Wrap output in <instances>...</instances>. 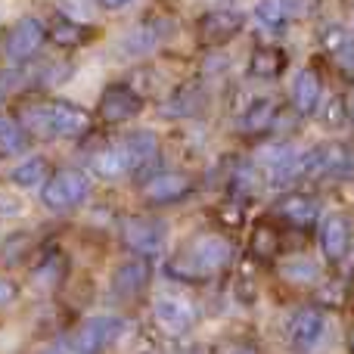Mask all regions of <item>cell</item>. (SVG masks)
Masks as SVG:
<instances>
[{"label":"cell","mask_w":354,"mask_h":354,"mask_svg":"<svg viewBox=\"0 0 354 354\" xmlns=\"http://www.w3.org/2000/svg\"><path fill=\"white\" fill-rule=\"evenodd\" d=\"M239 31H243V16L236 10H212L196 22V35L205 47H221V44L233 41Z\"/></svg>","instance_id":"9"},{"label":"cell","mask_w":354,"mask_h":354,"mask_svg":"<svg viewBox=\"0 0 354 354\" xmlns=\"http://www.w3.org/2000/svg\"><path fill=\"white\" fill-rule=\"evenodd\" d=\"M0 143H3V156H16L28 147V131L16 122V118H3L0 128Z\"/></svg>","instance_id":"28"},{"label":"cell","mask_w":354,"mask_h":354,"mask_svg":"<svg viewBox=\"0 0 354 354\" xmlns=\"http://www.w3.org/2000/svg\"><path fill=\"white\" fill-rule=\"evenodd\" d=\"M122 243L134 255H156L165 243V224L156 218H128L122 224Z\"/></svg>","instance_id":"7"},{"label":"cell","mask_w":354,"mask_h":354,"mask_svg":"<svg viewBox=\"0 0 354 354\" xmlns=\"http://www.w3.org/2000/svg\"><path fill=\"white\" fill-rule=\"evenodd\" d=\"M236 128H239V134H245V137L268 134L270 128H277V106L270 103V100H255V103H249L243 109Z\"/></svg>","instance_id":"16"},{"label":"cell","mask_w":354,"mask_h":354,"mask_svg":"<svg viewBox=\"0 0 354 354\" xmlns=\"http://www.w3.org/2000/svg\"><path fill=\"white\" fill-rule=\"evenodd\" d=\"M258 162H261V168L268 171V177L274 183H289L299 174H305V153L299 156L292 147H286V143H277V147L261 149V153H258Z\"/></svg>","instance_id":"10"},{"label":"cell","mask_w":354,"mask_h":354,"mask_svg":"<svg viewBox=\"0 0 354 354\" xmlns=\"http://www.w3.org/2000/svg\"><path fill=\"white\" fill-rule=\"evenodd\" d=\"M345 118H348V106H345V100H326V106L320 109V122L330 124V128H342Z\"/></svg>","instance_id":"31"},{"label":"cell","mask_w":354,"mask_h":354,"mask_svg":"<svg viewBox=\"0 0 354 354\" xmlns=\"http://www.w3.org/2000/svg\"><path fill=\"white\" fill-rule=\"evenodd\" d=\"M280 274L286 277L289 283H295V286H308V283H314L320 277V268H317V261H311V258L295 255V258H289V261H283Z\"/></svg>","instance_id":"26"},{"label":"cell","mask_w":354,"mask_h":354,"mask_svg":"<svg viewBox=\"0 0 354 354\" xmlns=\"http://www.w3.org/2000/svg\"><path fill=\"white\" fill-rule=\"evenodd\" d=\"M153 317L168 336H183L193 326V308L177 295H159L153 305Z\"/></svg>","instance_id":"13"},{"label":"cell","mask_w":354,"mask_h":354,"mask_svg":"<svg viewBox=\"0 0 354 354\" xmlns=\"http://www.w3.org/2000/svg\"><path fill=\"white\" fill-rule=\"evenodd\" d=\"M22 249H28V236H25V233H12V236L6 239V245H3V258L6 261H16V255Z\"/></svg>","instance_id":"33"},{"label":"cell","mask_w":354,"mask_h":354,"mask_svg":"<svg viewBox=\"0 0 354 354\" xmlns=\"http://www.w3.org/2000/svg\"><path fill=\"white\" fill-rule=\"evenodd\" d=\"M118 44H122V53H128V56H147V53H153L156 44H159V31L149 28V25H137V28H131Z\"/></svg>","instance_id":"25"},{"label":"cell","mask_w":354,"mask_h":354,"mask_svg":"<svg viewBox=\"0 0 354 354\" xmlns=\"http://www.w3.org/2000/svg\"><path fill=\"white\" fill-rule=\"evenodd\" d=\"M348 348H351V354H354V330H351V336H348Z\"/></svg>","instance_id":"38"},{"label":"cell","mask_w":354,"mask_h":354,"mask_svg":"<svg viewBox=\"0 0 354 354\" xmlns=\"http://www.w3.org/2000/svg\"><path fill=\"white\" fill-rule=\"evenodd\" d=\"M143 109V100L140 93H134L128 84H109L100 97V106H97V115L109 124H118V122H128L134 118L137 112Z\"/></svg>","instance_id":"11"},{"label":"cell","mask_w":354,"mask_h":354,"mask_svg":"<svg viewBox=\"0 0 354 354\" xmlns=\"http://www.w3.org/2000/svg\"><path fill=\"white\" fill-rule=\"evenodd\" d=\"M10 301H12V283L3 280V305H10Z\"/></svg>","instance_id":"36"},{"label":"cell","mask_w":354,"mask_h":354,"mask_svg":"<svg viewBox=\"0 0 354 354\" xmlns=\"http://www.w3.org/2000/svg\"><path fill=\"white\" fill-rule=\"evenodd\" d=\"M286 68V53L280 47H270V44H261V47L252 50L249 56V72L255 78H277Z\"/></svg>","instance_id":"22"},{"label":"cell","mask_w":354,"mask_h":354,"mask_svg":"<svg viewBox=\"0 0 354 354\" xmlns=\"http://www.w3.org/2000/svg\"><path fill=\"white\" fill-rule=\"evenodd\" d=\"M320 97H324V87H320L317 72L301 68V72L292 78V106L301 112V115H308V112H314L320 106Z\"/></svg>","instance_id":"19"},{"label":"cell","mask_w":354,"mask_h":354,"mask_svg":"<svg viewBox=\"0 0 354 354\" xmlns=\"http://www.w3.org/2000/svg\"><path fill=\"white\" fill-rule=\"evenodd\" d=\"M252 252H255L258 258H270L277 249V230L270 224H258L255 230H252Z\"/></svg>","instance_id":"29"},{"label":"cell","mask_w":354,"mask_h":354,"mask_svg":"<svg viewBox=\"0 0 354 354\" xmlns=\"http://www.w3.org/2000/svg\"><path fill=\"white\" fill-rule=\"evenodd\" d=\"M345 106H348V118L354 122V91L348 93V97H345Z\"/></svg>","instance_id":"37"},{"label":"cell","mask_w":354,"mask_h":354,"mask_svg":"<svg viewBox=\"0 0 354 354\" xmlns=\"http://www.w3.org/2000/svg\"><path fill=\"white\" fill-rule=\"evenodd\" d=\"M324 333H326V317L317 311V308H299L286 324L289 348L295 354H311L320 345Z\"/></svg>","instance_id":"4"},{"label":"cell","mask_w":354,"mask_h":354,"mask_svg":"<svg viewBox=\"0 0 354 354\" xmlns=\"http://www.w3.org/2000/svg\"><path fill=\"white\" fill-rule=\"evenodd\" d=\"M91 168L100 177H109V180H115V177L134 171V165H131V156H128V149H124L122 143H115V147H106V149H100V153H93Z\"/></svg>","instance_id":"20"},{"label":"cell","mask_w":354,"mask_h":354,"mask_svg":"<svg viewBox=\"0 0 354 354\" xmlns=\"http://www.w3.org/2000/svg\"><path fill=\"white\" fill-rule=\"evenodd\" d=\"M233 193L239 196H255L258 193V168L255 165H239L233 171Z\"/></svg>","instance_id":"30"},{"label":"cell","mask_w":354,"mask_h":354,"mask_svg":"<svg viewBox=\"0 0 354 354\" xmlns=\"http://www.w3.org/2000/svg\"><path fill=\"white\" fill-rule=\"evenodd\" d=\"M193 193V177L183 171H162L143 183V199L149 205H174Z\"/></svg>","instance_id":"8"},{"label":"cell","mask_w":354,"mask_h":354,"mask_svg":"<svg viewBox=\"0 0 354 354\" xmlns=\"http://www.w3.org/2000/svg\"><path fill=\"white\" fill-rule=\"evenodd\" d=\"M122 147L128 149L134 171H143V168L159 162V137H156L153 131H131L122 140Z\"/></svg>","instance_id":"17"},{"label":"cell","mask_w":354,"mask_h":354,"mask_svg":"<svg viewBox=\"0 0 354 354\" xmlns=\"http://www.w3.org/2000/svg\"><path fill=\"white\" fill-rule=\"evenodd\" d=\"M50 41L56 47H84V44L93 41V28L84 25L81 19H72V16H56L50 22Z\"/></svg>","instance_id":"18"},{"label":"cell","mask_w":354,"mask_h":354,"mask_svg":"<svg viewBox=\"0 0 354 354\" xmlns=\"http://www.w3.org/2000/svg\"><path fill=\"white\" fill-rule=\"evenodd\" d=\"M47 37H50V28H44L41 19L25 16V19H19L10 31H6L3 50H6V56H10V59L25 62V59H31V56L44 47V41H47Z\"/></svg>","instance_id":"5"},{"label":"cell","mask_w":354,"mask_h":354,"mask_svg":"<svg viewBox=\"0 0 354 354\" xmlns=\"http://www.w3.org/2000/svg\"><path fill=\"white\" fill-rule=\"evenodd\" d=\"M50 112H53V134L56 137H81L91 128V118L81 106L66 103V100H53L50 103Z\"/></svg>","instance_id":"15"},{"label":"cell","mask_w":354,"mask_h":354,"mask_svg":"<svg viewBox=\"0 0 354 354\" xmlns=\"http://www.w3.org/2000/svg\"><path fill=\"white\" fill-rule=\"evenodd\" d=\"M56 280H59V261H53V264H41V268L35 270V283H37L41 289L56 286Z\"/></svg>","instance_id":"32"},{"label":"cell","mask_w":354,"mask_h":354,"mask_svg":"<svg viewBox=\"0 0 354 354\" xmlns=\"http://www.w3.org/2000/svg\"><path fill=\"white\" fill-rule=\"evenodd\" d=\"M149 286V264L143 258H128L122 261L115 270H112V280H109V289L118 295V299L131 301Z\"/></svg>","instance_id":"12"},{"label":"cell","mask_w":354,"mask_h":354,"mask_svg":"<svg viewBox=\"0 0 354 354\" xmlns=\"http://www.w3.org/2000/svg\"><path fill=\"white\" fill-rule=\"evenodd\" d=\"M230 258H233V245L227 243L224 236H218V233H208V236H199L187 252H180V255L174 258L171 274L189 277V280H196V277H212V274H218V270H224L227 264H230Z\"/></svg>","instance_id":"1"},{"label":"cell","mask_w":354,"mask_h":354,"mask_svg":"<svg viewBox=\"0 0 354 354\" xmlns=\"http://www.w3.org/2000/svg\"><path fill=\"white\" fill-rule=\"evenodd\" d=\"M19 124H22L28 134L37 137H56L53 134V112H50V103H28L19 112Z\"/></svg>","instance_id":"23"},{"label":"cell","mask_w":354,"mask_h":354,"mask_svg":"<svg viewBox=\"0 0 354 354\" xmlns=\"http://www.w3.org/2000/svg\"><path fill=\"white\" fill-rule=\"evenodd\" d=\"M277 214L292 227H311L314 221H317V202L308 199V196H299V193L283 196L280 205H277Z\"/></svg>","instance_id":"21"},{"label":"cell","mask_w":354,"mask_h":354,"mask_svg":"<svg viewBox=\"0 0 354 354\" xmlns=\"http://www.w3.org/2000/svg\"><path fill=\"white\" fill-rule=\"evenodd\" d=\"M124 330H128L124 317H118V314H97V317H87L78 326L68 348L75 354H103L124 336Z\"/></svg>","instance_id":"2"},{"label":"cell","mask_w":354,"mask_h":354,"mask_svg":"<svg viewBox=\"0 0 354 354\" xmlns=\"http://www.w3.org/2000/svg\"><path fill=\"white\" fill-rule=\"evenodd\" d=\"M255 19L270 31H280L286 25L289 12H286V0H258L255 3Z\"/></svg>","instance_id":"27"},{"label":"cell","mask_w":354,"mask_h":354,"mask_svg":"<svg viewBox=\"0 0 354 354\" xmlns=\"http://www.w3.org/2000/svg\"><path fill=\"white\" fill-rule=\"evenodd\" d=\"M44 177H47V159H44V156H25L22 162H16V165L10 168V180L22 189L37 187Z\"/></svg>","instance_id":"24"},{"label":"cell","mask_w":354,"mask_h":354,"mask_svg":"<svg viewBox=\"0 0 354 354\" xmlns=\"http://www.w3.org/2000/svg\"><path fill=\"white\" fill-rule=\"evenodd\" d=\"M348 245H351L348 218H345V214H330V218L324 221V227H320V249H324V255L330 258V261H339V258H345Z\"/></svg>","instance_id":"14"},{"label":"cell","mask_w":354,"mask_h":354,"mask_svg":"<svg viewBox=\"0 0 354 354\" xmlns=\"http://www.w3.org/2000/svg\"><path fill=\"white\" fill-rule=\"evenodd\" d=\"M100 6H103V10H122V6H128L131 0H97Z\"/></svg>","instance_id":"35"},{"label":"cell","mask_w":354,"mask_h":354,"mask_svg":"<svg viewBox=\"0 0 354 354\" xmlns=\"http://www.w3.org/2000/svg\"><path fill=\"white\" fill-rule=\"evenodd\" d=\"M305 174L351 180L354 177V149L351 147H317V149H311V153H305Z\"/></svg>","instance_id":"6"},{"label":"cell","mask_w":354,"mask_h":354,"mask_svg":"<svg viewBox=\"0 0 354 354\" xmlns=\"http://www.w3.org/2000/svg\"><path fill=\"white\" fill-rule=\"evenodd\" d=\"M239 214H243V208L233 205V202L221 205V221H227V224H239Z\"/></svg>","instance_id":"34"},{"label":"cell","mask_w":354,"mask_h":354,"mask_svg":"<svg viewBox=\"0 0 354 354\" xmlns=\"http://www.w3.org/2000/svg\"><path fill=\"white\" fill-rule=\"evenodd\" d=\"M91 193V180H87L84 171L78 168H59L47 183H44V205L53 208V212H68V208L81 205Z\"/></svg>","instance_id":"3"}]
</instances>
